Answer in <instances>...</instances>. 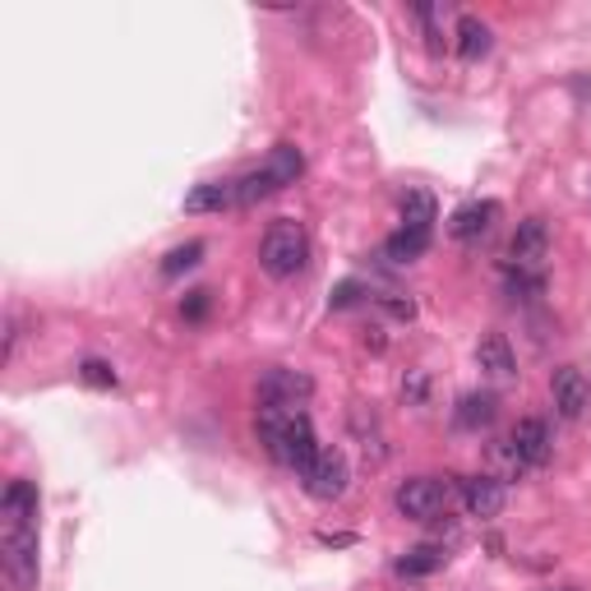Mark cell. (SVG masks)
I'll list each match as a JSON object with an SVG mask.
<instances>
[{
  "mask_svg": "<svg viewBox=\"0 0 591 591\" xmlns=\"http://www.w3.org/2000/svg\"><path fill=\"white\" fill-rule=\"evenodd\" d=\"M236 203V181H203L186 194V213H222Z\"/></svg>",
  "mask_w": 591,
  "mask_h": 591,
  "instance_id": "5bb4252c",
  "label": "cell"
},
{
  "mask_svg": "<svg viewBox=\"0 0 591 591\" xmlns=\"http://www.w3.org/2000/svg\"><path fill=\"white\" fill-rule=\"evenodd\" d=\"M490 46H495L490 23H481L476 14H462V19H457V56H462V61H481Z\"/></svg>",
  "mask_w": 591,
  "mask_h": 591,
  "instance_id": "9a60e30c",
  "label": "cell"
},
{
  "mask_svg": "<svg viewBox=\"0 0 591 591\" xmlns=\"http://www.w3.org/2000/svg\"><path fill=\"white\" fill-rule=\"evenodd\" d=\"M315 393V383L310 374H300V370H264L260 374V407H273V411H296L305 398Z\"/></svg>",
  "mask_w": 591,
  "mask_h": 591,
  "instance_id": "ba28073f",
  "label": "cell"
},
{
  "mask_svg": "<svg viewBox=\"0 0 591 591\" xmlns=\"http://www.w3.org/2000/svg\"><path fill=\"white\" fill-rule=\"evenodd\" d=\"M199 260H203V245H199V241H190V245H176V250L167 254V260H162V273H167V277H176V273L194 268Z\"/></svg>",
  "mask_w": 591,
  "mask_h": 591,
  "instance_id": "7402d4cb",
  "label": "cell"
},
{
  "mask_svg": "<svg viewBox=\"0 0 591 591\" xmlns=\"http://www.w3.org/2000/svg\"><path fill=\"white\" fill-rule=\"evenodd\" d=\"M495 393H467L457 402V425L462 430H481V425H490L495 421Z\"/></svg>",
  "mask_w": 591,
  "mask_h": 591,
  "instance_id": "d6986e66",
  "label": "cell"
},
{
  "mask_svg": "<svg viewBox=\"0 0 591 591\" xmlns=\"http://www.w3.org/2000/svg\"><path fill=\"white\" fill-rule=\"evenodd\" d=\"M181 310H186V319H203L209 315V292H190V300L181 305Z\"/></svg>",
  "mask_w": 591,
  "mask_h": 591,
  "instance_id": "d4e9b609",
  "label": "cell"
},
{
  "mask_svg": "<svg viewBox=\"0 0 591 591\" xmlns=\"http://www.w3.org/2000/svg\"><path fill=\"white\" fill-rule=\"evenodd\" d=\"M462 504H467V513H472V518H481V523L499 518V513H504V481L490 476V472L467 476V481H462Z\"/></svg>",
  "mask_w": 591,
  "mask_h": 591,
  "instance_id": "7c38bea8",
  "label": "cell"
},
{
  "mask_svg": "<svg viewBox=\"0 0 591 591\" xmlns=\"http://www.w3.org/2000/svg\"><path fill=\"white\" fill-rule=\"evenodd\" d=\"M296 476H300V485H305V495H315V499H324V504L342 499V495H347V481H351L342 453H333V448H319V457H315L305 472H296Z\"/></svg>",
  "mask_w": 591,
  "mask_h": 591,
  "instance_id": "8992f818",
  "label": "cell"
},
{
  "mask_svg": "<svg viewBox=\"0 0 591 591\" xmlns=\"http://www.w3.org/2000/svg\"><path fill=\"white\" fill-rule=\"evenodd\" d=\"M416 19H421V29H425V46L440 56V51L448 46V38H444V29H440V10L434 6H416Z\"/></svg>",
  "mask_w": 591,
  "mask_h": 591,
  "instance_id": "603a6c76",
  "label": "cell"
},
{
  "mask_svg": "<svg viewBox=\"0 0 591 591\" xmlns=\"http://www.w3.org/2000/svg\"><path fill=\"white\" fill-rule=\"evenodd\" d=\"M563 591H569V587H563Z\"/></svg>",
  "mask_w": 591,
  "mask_h": 591,
  "instance_id": "4316f807",
  "label": "cell"
},
{
  "mask_svg": "<svg viewBox=\"0 0 591 591\" xmlns=\"http://www.w3.org/2000/svg\"><path fill=\"white\" fill-rule=\"evenodd\" d=\"M504 444L513 448V457L523 462V472L546 467V462H550V453H555V444H550V425H546V421H536V416H527V421H518V425H513Z\"/></svg>",
  "mask_w": 591,
  "mask_h": 591,
  "instance_id": "9c48e42d",
  "label": "cell"
},
{
  "mask_svg": "<svg viewBox=\"0 0 591 591\" xmlns=\"http://www.w3.org/2000/svg\"><path fill=\"white\" fill-rule=\"evenodd\" d=\"M305 260H310V236H305V226L292 222V218H282L264 231V241H260V268L277 282H287L305 268Z\"/></svg>",
  "mask_w": 591,
  "mask_h": 591,
  "instance_id": "7a4b0ae2",
  "label": "cell"
},
{
  "mask_svg": "<svg viewBox=\"0 0 591 591\" xmlns=\"http://www.w3.org/2000/svg\"><path fill=\"white\" fill-rule=\"evenodd\" d=\"M300 171H305L300 148L277 144L268 158H264V167L245 171L241 181H236V203H260V199H268V194H277V190H287V186H296Z\"/></svg>",
  "mask_w": 591,
  "mask_h": 591,
  "instance_id": "3957f363",
  "label": "cell"
},
{
  "mask_svg": "<svg viewBox=\"0 0 591 591\" xmlns=\"http://www.w3.org/2000/svg\"><path fill=\"white\" fill-rule=\"evenodd\" d=\"M260 444L268 448L273 462L282 467H296L305 472L310 462L319 457V440H315V425L305 411H273V407H260Z\"/></svg>",
  "mask_w": 591,
  "mask_h": 591,
  "instance_id": "6da1fadb",
  "label": "cell"
},
{
  "mask_svg": "<svg viewBox=\"0 0 591 591\" xmlns=\"http://www.w3.org/2000/svg\"><path fill=\"white\" fill-rule=\"evenodd\" d=\"M499 218H504V209H499L495 199H476V203H462V209L453 213L448 231H453V241L472 245V241H481V236H490Z\"/></svg>",
  "mask_w": 591,
  "mask_h": 591,
  "instance_id": "8fae6325",
  "label": "cell"
},
{
  "mask_svg": "<svg viewBox=\"0 0 591 591\" xmlns=\"http://www.w3.org/2000/svg\"><path fill=\"white\" fill-rule=\"evenodd\" d=\"M0 513H6V523H23V518H38V485L14 476L6 485V499H0Z\"/></svg>",
  "mask_w": 591,
  "mask_h": 591,
  "instance_id": "2e32d148",
  "label": "cell"
},
{
  "mask_svg": "<svg viewBox=\"0 0 591 591\" xmlns=\"http://www.w3.org/2000/svg\"><path fill=\"white\" fill-rule=\"evenodd\" d=\"M80 379L88 383V389H116V370L107 361H93V356L80 366Z\"/></svg>",
  "mask_w": 591,
  "mask_h": 591,
  "instance_id": "cb8c5ba5",
  "label": "cell"
},
{
  "mask_svg": "<svg viewBox=\"0 0 591 591\" xmlns=\"http://www.w3.org/2000/svg\"><path fill=\"white\" fill-rule=\"evenodd\" d=\"M550 254V226L546 218H523L518 231L508 241V268H523V273H541Z\"/></svg>",
  "mask_w": 591,
  "mask_h": 591,
  "instance_id": "52a82bcc",
  "label": "cell"
},
{
  "mask_svg": "<svg viewBox=\"0 0 591 591\" xmlns=\"http://www.w3.org/2000/svg\"><path fill=\"white\" fill-rule=\"evenodd\" d=\"M402 226L407 231H434V199L421 190L402 194Z\"/></svg>",
  "mask_w": 591,
  "mask_h": 591,
  "instance_id": "ffe728a7",
  "label": "cell"
},
{
  "mask_svg": "<svg viewBox=\"0 0 591 591\" xmlns=\"http://www.w3.org/2000/svg\"><path fill=\"white\" fill-rule=\"evenodd\" d=\"M476 366L490 374L495 383H504V379L518 374V356H513V347L499 338V333H485L481 347H476Z\"/></svg>",
  "mask_w": 591,
  "mask_h": 591,
  "instance_id": "4fadbf2b",
  "label": "cell"
},
{
  "mask_svg": "<svg viewBox=\"0 0 591 591\" xmlns=\"http://www.w3.org/2000/svg\"><path fill=\"white\" fill-rule=\"evenodd\" d=\"M0 563H6V578L14 591H38V518L6 523Z\"/></svg>",
  "mask_w": 591,
  "mask_h": 591,
  "instance_id": "277c9868",
  "label": "cell"
},
{
  "mask_svg": "<svg viewBox=\"0 0 591 591\" xmlns=\"http://www.w3.org/2000/svg\"><path fill=\"white\" fill-rule=\"evenodd\" d=\"M425 250H430V231H407V226H398L393 236H389V245H383V254H389L393 264H411V260H421Z\"/></svg>",
  "mask_w": 591,
  "mask_h": 591,
  "instance_id": "ac0fdd59",
  "label": "cell"
},
{
  "mask_svg": "<svg viewBox=\"0 0 591 591\" xmlns=\"http://www.w3.org/2000/svg\"><path fill=\"white\" fill-rule=\"evenodd\" d=\"M356 296H361V287H356V282H342V287H338V296H333V305H338V310H342V305H351Z\"/></svg>",
  "mask_w": 591,
  "mask_h": 591,
  "instance_id": "484cf974",
  "label": "cell"
},
{
  "mask_svg": "<svg viewBox=\"0 0 591 591\" xmlns=\"http://www.w3.org/2000/svg\"><path fill=\"white\" fill-rule=\"evenodd\" d=\"M550 402H555V411H559L563 421H582V411H587V402H591L587 374H582L578 366H559V370L550 374Z\"/></svg>",
  "mask_w": 591,
  "mask_h": 591,
  "instance_id": "30bf717a",
  "label": "cell"
},
{
  "mask_svg": "<svg viewBox=\"0 0 591 591\" xmlns=\"http://www.w3.org/2000/svg\"><path fill=\"white\" fill-rule=\"evenodd\" d=\"M448 563V550L444 546H416V550H407L398 559V573L402 578H430V573H440Z\"/></svg>",
  "mask_w": 591,
  "mask_h": 591,
  "instance_id": "e0dca14e",
  "label": "cell"
},
{
  "mask_svg": "<svg viewBox=\"0 0 591 591\" xmlns=\"http://www.w3.org/2000/svg\"><path fill=\"white\" fill-rule=\"evenodd\" d=\"M504 292H508L513 300H536V296H546V277H541V273L508 268V277H504Z\"/></svg>",
  "mask_w": 591,
  "mask_h": 591,
  "instance_id": "44dd1931",
  "label": "cell"
},
{
  "mask_svg": "<svg viewBox=\"0 0 591 591\" xmlns=\"http://www.w3.org/2000/svg\"><path fill=\"white\" fill-rule=\"evenodd\" d=\"M393 504L411 523H434L440 513H448V485L440 476H411V481L398 485Z\"/></svg>",
  "mask_w": 591,
  "mask_h": 591,
  "instance_id": "5b68a950",
  "label": "cell"
}]
</instances>
